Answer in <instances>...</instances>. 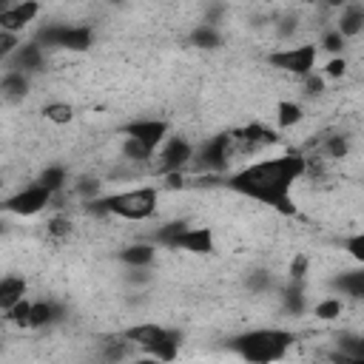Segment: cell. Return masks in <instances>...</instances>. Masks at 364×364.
<instances>
[{"label": "cell", "mask_w": 364, "mask_h": 364, "mask_svg": "<svg viewBox=\"0 0 364 364\" xmlns=\"http://www.w3.org/2000/svg\"><path fill=\"white\" fill-rule=\"evenodd\" d=\"M304 171H307V156L301 151H287L273 159L245 162L233 168L228 173V188L247 199L264 202L282 213H293L296 208L290 191L299 179H304Z\"/></svg>", "instance_id": "cell-1"}, {"label": "cell", "mask_w": 364, "mask_h": 364, "mask_svg": "<svg viewBox=\"0 0 364 364\" xmlns=\"http://www.w3.org/2000/svg\"><path fill=\"white\" fill-rule=\"evenodd\" d=\"M85 205L97 213H108V216H117L125 222H148L159 210V188L136 185V188H125V191H117L108 196H97Z\"/></svg>", "instance_id": "cell-2"}, {"label": "cell", "mask_w": 364, "mask_h": 364, "mask_svg": "<svg viewBox=\"0 0 364 364\" xmlns=\"http://www.w3.org/2000/svg\"><path fill=\"white\" fill-rule=\"evenodd\" d=\"M293 344H296V333L284 327H259V330H247L233 338V350L245 361H259V364L284 358Z\"/></svg>", "instance_id": "cell-3"}, {"label": "cell", "mask_w": 364, "mask_h": 364, "mask_svg": "<svg viewBox=\"0 0 364 364\" xmlns=\"http://www.w3.org/2000/svg\"><path fill=\"white\" fill-rule=\"evenodd\" d=\"M193 142L182 134H168L165 142L154 151L148 168H154L159 176L165 173H185V168H191V159H193Z\"/></svg>", "instance_id": "cell-4"}, {"label": "cell", "mask_w": 364, "mask_h": 364, "mask_svg": "<svg viewBox=\"0 0 364 364\" xmlns=\"http://www.w3.org/2000/svg\"><path fill=\"white\" fill-rule=\"evenodd\" d=\"M316 60H318V46L313 43H296V46H284L267 54V63L284 74H296L304 77L310 71H316Z\"/></svg>", "instance_id": "cell-5"}, {"label": "cell", "mask_w": 364, "mask_h": 364, "mask_svg": "<svg viewBox=\"0 0 364 364\" xmlns=\"http://www.w3.org/2000/svg\"><path fill=\"white\" fill-rule=\"evenodd\" d=\"M51 202H54V193H51L46 185L31 182V185L14 191L11 196H6L3 205H0V210H6V213H11V216H37V213L46 210Z\"/></svg>", "instance_id": "cell-6"}, {"label": "cell", "mask_w": 364, "mask_h": 364, "mask_svg": "<svg viewBox=\"0 0 364 364\" xmlns=\"http://www.w3.org/2000/svg\"><path fill=\"white\" fill-rule=\"evenodd\" d=\"M122 134L139 139V142L154 154V151L165 142V136L171 134V125H168L165 119H159V117H142V119H131V122L122 128Z\"/></svg>", "instance_id": "cell-7"}, {"label": "cell", "mask_w": 364, "mask_h": 364, "mask_svg": "<svg viewBox=\"0 0 364 364\" xmlns=\"http://www.w3.org/2000/svg\"><path fill=\"white\" fill-rule=\"evenodd\" d=\"M40 11H43V3L40 0H14L11 6H3L0 9V28L20 34L23 28H28L40 17Z\"/></svg>", "instance_id": "cell-8"}, {"label": "cell", "mask_w": 364, "mask_h": 364, "mask_svg": "<svg viewBox=\"0 0 364 364\" xmlns=\"http://www.w3.org/2000/svg\"><path fill=\"white\" fill-rule=\"evenodd\" d=\"M213 245H216L213 228H208V225H185V230L179 233L173 250H185V253H193V256H208V253H213Z\"/></svg>", "instance_id": "cell-9"}, {"label": "cell", "mask_w": 364, "mask_h": 364, "mask_svg": "<svg viewBox=\"0 0 364 364\" xmlns=\"http://www.w3.org/2000/svg\"><path fill=\"white\" fill-rule=\"evenodd\" d=\"M28 91H31V74L11 68V65L0 74V100L3 102H20Z\"/></svg>", "instance_id": "cell-10"}, {"label": "cell", "mask_w": 364, "mask_h": 364, "mask_svg": "<svg viewBox=\"0 0 364 364\" xmlns=\"http://www.w3.org/2000/svg\"><path fill=\"white\" fill-rule=\"evenodd\" d=\"M9 63H11V68H20L26 74H37L46 65V46H40V43H20Z\"/></svg>", "instance_id": "cell-11"}, {"label": "cell", "mask_w": 364, "mask_h": 364, "mask_svg": "<svg viewBox=\"0 0 364 364\" xmlns=\"http://www.w3.org/2000/svg\"><path fill=\"white\" fill-rule=\"evenodd\" d=\"M336 31H338L344 40H355V37L364 31V9H361V3L347 0V3L341 6V14H338V20H336Z\"/></svg>", "instance_id": "cell-12"}, {"label": "cell", "mask_w": 364, "mask_h": 364, "mask_svg": "<svg viewBox=\"0 0 364 364\" xmlns=\"http://www.w3.org/2000/svg\"><path fill=\"white\" fill-rule=\"evenodd\" d=\"M60 318V304L51 299H31L28 307V330H43Z\"/></svg>", "instance_id": "cell-13"}, {"label": "cell", "mask_w": 364, "mask_h": 364, "mask_svg": "<svg viewBox=\"0 0 364 364\" xmlns=\"http://www.w3.org/2000/svg\"><path fill=\"white\" fill-rule=\"evenodd\" d=\"M117 259L125 264V267H151L154 259H156V247L148 245V242H134L128 247H122L117 253Z\"/></svg>", "instance_id": "cell-14"}, {"label": "cell", "mask_w": 364, "mask_h": 364, "mask_svg": "<svg viewBox=\"0 0 364 364\" xmlns=\"http://www.w3.org/2000/svg\"><path fill=\"white\" fill-rule=\"evenodd\" d=\"M26 290H28L26 276H17V273L0 276V313L9 310L14 301H20V299L26 296Z\"/></svg>", "instance_id": "cell-15"}, {"label": "cell", "mask_w": 364, "mask_h": 364, "mask_svg": "<svg viewBox=\"0 0 364 364\" xmlns=\"http://www.w3.org/2000/svg\"><path fill=\"white\" fill-rule=\"evenodd\" d=\"M301 119H304V105L301 102H296V100H279L276 102V125L282 131L296 128Z\"/></svg>", "instance_id": "cell-16"}, {"label": "cell", "mask_w": 364, "mask_h": 364, "mask_svg": "<svg viewBox=\"0 0 364 364\" xmlns=\"http://www.w3.org/2000/svg\"><path fill=\"white\" fill-rule=\"evenodd\" d=\"M40 114H43L51 125H68V122L74 119V105L65 102V100H48V102H43Z\"/></svg>", "instance_id": "cell-17"}, {"label": "cell", "mask_w": 364, "mask_h": 364, "mask_svg": "<svg viewBox=\"0 0 364 364\" xmlns=\"http://www.w3.org/2000/svg\"><path fill=\"white\" fill-rule=\"evenodd\" d=\"M341 313H344L341 296H324L313 304V318H318V321H336V318H341Z\"/></svg>", "instance_id": "cell-18"}, {"label": "cell", "mask_w": 364, "mask_h": 364, "mask_svg": "<svg viewBox=\"0 0 364 364\" xmlns=\"http://www.w3.org/2000/svg\"><path fill=\"white\" fill-rule=\"evenodd\" d=\"M336 287L341 296H350V299H361L364 296V273L361 270H350V273H341L336 279Z\"/></svg>", "instance_id": "cell-19"}, {"label": "cell", "mask_w": 364, "mask_h": 364, "mask_svg": "<svg viewBox=\"0 0 364 364\" xmlns=\"http://www.w3.org/2000/svg\"><path fill=\"white\" fill-rule=\"evenodd\" d=\"M282 304H284V313H290V316H301L307 310L301 282H293L287 290H282Z\"/></svg>", "instance_id": "cell-20"}, {"label": "cell", "mask_w": 364, "mask_h": 364, "mask_svg": "<svg viewBox=\"0 0 364 364\" xmlns=\"http://www.w3.org/2000/svg\"><path fill=\"white\" fill-rule=\"evenodd\" d=\"M191 43L199 46V48H216V46H222V34H219V28L213 23H202V26L193 28Z\"/></svg>", "instance_id": "cell-21"}, {"label": "cell", "mask_w": 364, "mask_h": 364, "mask_svg": "<svg viewBox=\"0 0 364 364\" xmlns=\"http://www.w3.org/2000/svg\"><path fill=\"white\" fill-rule=\"evenodd\" d=\"M37 182H40V185H46V188L57 196V193L65 188V182H68V173H65V168H63V165H48V168L37 176Z\"/></svg>", "instance_id": "cell-22"}, {"label": "cell", "mask_w": 364, "mask_h": 364, "mask_svg": "<svg viewBox=\"0 0 364 364\" xmlns=\"http://www.w3.org/2000/svg\"><path fill=\"white\" fill-rule=\"evenodd\" d=\"M28 307H31V299H28V296H23V299H20V301H14L9 310H3V318H6L9 324H14V327L28 330Z\"/></svg>", "instance_id": "cell-23"}, {"label": "cell", "mask_w": 364, "mask_h": 364, "mask_svg": "<svg viewBox=\"0 0 364 364\" xmlns=\"http://www.w3.org/2000/svg\"><path fill=\"white\" fill-rule=\"evenodd\" d=\"M71 219L65 216V213H54L48 222H46V236L48 239H54V242H63V239H68L71 236Z\"/></svg>", "instance_id": "cell-24"}, {"label": "cell", "mask_w": 364, "mask_h": 364, "mask_svg": "<svg viewBox=\"0 0 364 364\" xmlns=\"http://www.w3.org/2000/svg\"><path fill=\"white\" fill-rule=\"evenodd\" d=\"M20 43H23V40H20V34L0 28V63H9V60H11V54L17 51V46H20Z\"/></svg>", "instance_id": "cell-25"}, {"label": "cell", "mask_w": 364, "mask_h": 364, "mask_svg": "<svg viewBox=\"0 0 364 364\" xmlns=\"http://www.w3.org/2000/svg\"><path fill=\"white\" fill-rule=\"evenodd\" d=\"M330 51V54H341V48H344V37L333 28V31H327L324 37H321V46H318V51Z\"/></svg>", "instance_id": "cell-26"}, {"label": "cell", "mask_w": 364, "mask_h": 364, "mask_svg": "<svg viewBox=\"0 0 364 364\" xmlns=\"http://www.w3.org/2000/svg\"><path fill=\"white\" fill-rule=\"evenodd\" d=\"M344 71H347V60H344L341 54H336L333 60H327V65H324V74H321V77L336 80V77H344Z\"/></svg>", "instance_id": "cell-27"}, {"label": "cell", "mask_w": 364, "mask_h": 364, "mask_svg": "<svg viewBox=\"0 0 364 364\" xmlns=\"http://www.w3.org/2000/svg\"><path fill=\"white\" fill-rule=\"evenodd\" d=\"M347 253L355 259V262H364V236L361 233H353L347 239Z\"/></svg>", "instance_id": "cell-28"}, {"label": "cell", "mask_w": 364, "mask_h": 364, "mask_svg": "<svg viewBox=\"0 0 364 364\" xmlns=\"http://www.w3.org/2000/svg\"><path fill=\"white\" fill-rule=\"evenodd\" d=\"M307 264H310V259L299 253V256L290 262V279H293V282H301V279L307 276Z\"/></svg>", "instance_id": "cell-29"}, {"label": "cell", "mask_w": 364, "mask_h": 364, "mask_svg": "<svg viewBox=\"0 0 364 364\" xmlns=\"http://www.w3.org/2000/svg\"><path fill=\"white\" fill-rule=\"evenodd\" d=\"M3 230H6V222H3V219H0V233H3Z\"/></svg>", "instance_id": "cell-30"}]
</instances>
